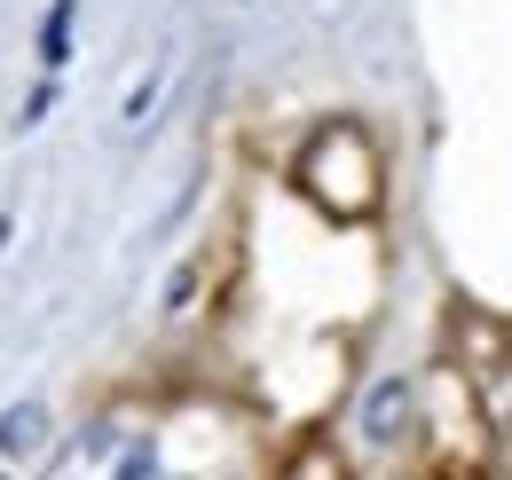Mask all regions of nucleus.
I'll use <instances>...</instances> for the list:
<instances>
[{"label": "nucleus", "instance_id": "nucleus-1", "mask_svg": "<svg viewBox=\"0 0 512 480\" xmlns=\"http://www.w3.org/2000/svg\"><path fill=\"white\" fill-rule=\"evenodd\" d=\"M48 480H166V465H158L150 433H134V425H87L48 465Z\"/></svg>", "mask_w": 512, "mask_h": 480}, {"label": "nucleus", "instance_id": "nucleus-2", "mask_svg": "<svg viewBox=\"0 0 512 480\" xmlns=\"http://www.w3.org/2000/svg\"><path fill=\"white\" fill-rule=\"evenodd\" d=\"M402 418H410V378H379L371 402H363V433H371V441H394Z\"/></svg>", "mask_w": 512, "mask_h": 480}, {"label": "nucleus", "instance_id": "nucleus-3", "mask_svg": "<svg viewBox=\"0 0 512 480\" xmlns=\"http://www.w3.org/2000/svg\"><path fill=\"white\" fill-rule=\"evenodd\" d=\"M40 441H48V410H40V402L0 410V457H24V449H40Z\"/></svg>", "mask_w": 512, "mask_h": 480}, {"label": "nucleus", "instance_id": "nucleus-4", "mask_svg": "<svg viewBox=\"0 0 512 480\" xmlns=\"http://www.w3.org/2000/svg\"><path fill=\"white\" fill-rule=\"evenodd\" d=\"M71 24H79V0H56V8L40 16V63H48V71L71 63Z\"/></svg>", "mask_w": 512, "mask_h": 480}]
</instances>
